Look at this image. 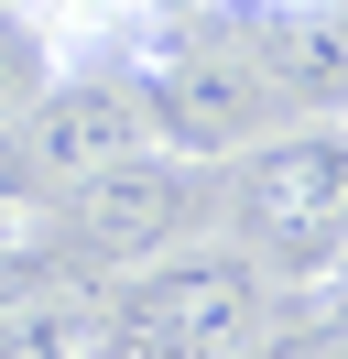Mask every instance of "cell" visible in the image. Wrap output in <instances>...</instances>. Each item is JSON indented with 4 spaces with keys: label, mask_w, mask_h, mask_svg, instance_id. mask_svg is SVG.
<instances>
[{
    "label": "cell",
    "mask_w": 348,
    "mask_h": 359,
    "mask_svg": "<svg viewBox=\"0 0 348 359\" xmlns=\"http://www.w3.org/2000/svg\"><path fill=\"white\" fill-rule=\"evenodd\" d=\"M98 305H109V327H120L142 359H250L261 327H272V272H261L239 240H196L185 229L174 250L109 272Z\"/></svg>",
    "instance_id": "1"
},
{
    "label": "cell",
    "mask_w": 348,
    "mask_h": 359,
    "mask_svg": "<svg viewBox=\"0 0 348 359\" xmlns=\"http://www.w3.org/2000/svg\"><path fill=\"white\" fill-rule=\"evenodd\" d=\"M239 175H229V218H239V250L283 283H326L348 240V120L316 109V120H283V131L239 142Z\"/></svg>",
    "instance_id": "2"
},
{
    "label": "cell",
    "mask_w": 348,
    "mask_h": 359,
    "mask_svg": "<svg viewBox=\"0 0 348 359\" xmlns=\"http://www.w3.org/2000/svg\"><path fill=\"white\" fill-rule=\"evenodd\" d=\"M142 88L130 76H98V66H76V76H44L33 98H22V120H0V196L11 207H55L65 185H87L98 163H120V153H142Z\"/></svg>",
    "instance_id": "3"
},
{
    "label": "cell",
    "mask_w": 348,
    "mask_h": 359,
    "mask_svg": "<svg viewBox=\"0 0 348 359\" xmlns=\"http://www.w3.org/2000/svg\"><path fill=\"white\" fill-rule=\"evenodd\" d=\"M196 175H207V163L142 142V153L98 163L87 185H65V196H55V250H65V272H130V262H152V250H174V240L196 229Z\"/></svg>",
    "instance_id": "4"
},
{
    "label": "cell",
    "mask_w": 348,
    "mask_h": 359,
    "mask_svg": "<svg viewBox=\"0 0 348 359\" xmlns=\"http://www.w3.org/2000/svg\"><path fill=\"white\" fill-rule=\"evenodd\" d=\"M130 88H142V131L163 153H185V163H229L239 142H261L283 120L261 66H250V44H218V33L152 55V76H130Z\"/></svg>",
    "instance_id": "5"
},
{
    "label": "cell",
    "mask_w": 348,
    "mask_h": 359,
    "mask_svg": "<svg viewBox=\"0 0 348 359\" xmlns=\"http://www.w3.org/2000/svg\"><path fill=\"white\" fill-rule=\"evenodd\" d=\"M250 66L272 88V109H294V120L348 109V11L337 0H272V22L250 33Z\"/></svg>",
    "instance_id": "6"
},
{
    "label": "cell",
    "mask_w": 348,
    "mask_h": 359,
    "mask_svg": "<svg viewBox=\"0 0 348 359\" xmlns=\"http://www.w3.org/2000/svg\"><path fill=\"white\" fill-rule=\"evenodd\" d=\"M33 11V33L55 44V66H87V55L130 44V33L152 22V0H22Z\"/></svg>",
    "instance_id": "7"
},
{
    "label": "cell",
    "mask_w": 348,
    "mask_h": 359,
    "mask_svg": "<svg viewBox=\"0 0 348 359\" xmlns=\"http://www.w3.org/2000/svg\"><path fill=\"white\" fill-rule=\"evenodd\" d=\"M44 76H55V44L33 33V11L0 0V120H22V98H33Z\"/></svg>",
    "instance_id": "8"
},
{
    "label": "cell",
    "mask_w": 348,
    "mask_h": 359,
    "mask_svg": "<svg viewBox=\"0 0 348 359\" xmlns=\"http://www.w3.org/2000/svg\"><path fill=\"white\" fill-rule=\"evenodd\" d=\"M11 250H22V207L0 196V262H11Z\"/></svg>",
    "instance_id": "9"
},
{
    "label": "cell",
    "mask_w": 348,
    "mask_h": 359,
    "mask_svg": "<svg viewBox=\"0 0 348 359\" xmlns=\"http://www.w3.org/2000/svg\"><path fill=\"white\" fill-rule=\"evenodd\" d=\"M294 359H348V327H337V337H304Z\"/></svg>",
    "instance_id": "10"
},
{
    "label": "cell",
    "mask_w": 348,
    "mask_h": 359,
    "mask_svg": "<svg viewBox=\"0 0 348 359\" xmlns=\"http://www.w3.org/2000/svg\"><path fill=\"white\" fill-rule=\"evenodd\" d=\"M0 359H44V348H33V337H22V327H0Z\"/></svg>",
    "instance_id": "11"
},
{
    "label": "cell",
    "mask_w": 348,
    "mask_h": 359,
    "mask_svg": "<svg viewBox=\"0 0 348 359\" xmlns=\"http://www.w3.org/2000/svg\"><path fill=\"white\" fill-rule=\"evenodd\" d=\"M326 283H348V240H337V262H326Z\"/></svg>",
    "instance_id": "12"
},
{
    "label": "cell",
    "mask_w": 348,
    "mask_h": 359,
    "mask_svg": "<svg viewBox=\"0 0 348 359\" xmlns=\"http://www.w3.org/2000/svg\"><path fill=\"white\" fill-rule=\"evenodd\" d=\"M337 120H348V109H337Z\"/></svg>",
    "instance_id": "13"
}]
</instances>
